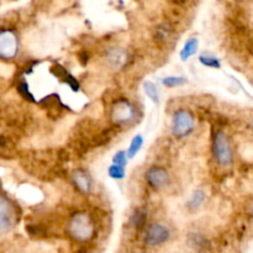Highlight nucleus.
Returning <instances> with one entry per match:
<instances>
[{
  "instance_id": "18",
  "label": "nucleus",
  "mask_w": 253,
  "mask_h": 253,
  "mask_svg": "<svg viewBox=\"0 0 253 253\" xmlns=\"http://www.w3.org/2000/svg\"><path fill=\"white\" fill-rule=\"evenodd\" d=\"M143 142H145V140H143V136L142 135H136L135 137L131 140L130 142V146H128L127 151H126V155H127V158H133L136 155H137L138 152L141 151V148H142L143 146Z\"/></svg>"
},
{
  "instance_id": "17",
  "label": "nucleus",
  "mask_w": 253,
  "mask_h": 253,
  "mask_svg": "<svg viewBox=\"0 0 253 253\" xmlns=\"http://www.w3.org/2000/svg\"><path fill=\"white\" fill-rule=\"evenodd\" d=\"M143 91H145L146 96H147L151 101H153L155 104H160V90H158L157 85H156L153 82H145V83H143Z\"/></svg>"
},
{
  "instance_id": "1",
  "label": "nucleus",
  "mask_w": 253,
  "mask_h": 253,
  "mask_svg": "<svg viewBox=\"0 0 253 253\" xmlns=\"http://www.w3.org/2000/svg\"><path fill=\"white\" fill-rule=\"evenodd\" d=\"M211 155L222 169H231L236 165V147L226 130L219 127L211 136Z\"/></svg>"
},
{
  "instance_id": "10",
  "label": "nucleus",
  "mask_w": 253,
  "mask_h": 253,
  "mask_svg": "<svg viewBox=\"0 0 253 253\" xmlns=\"http://www.w3.org/2000/svg\"><path fill=\"white\" fill-rule=\"evenodd\" d=\"M72 183L82 194H89L93 190V180L86 170L84 169H76L71 175Z\"/></svg>"
},
{
  "instance_id": "15",
  "label": "nucleus",
  "mask_w": 253,
  "mask_h": 253,
  "mask_svg": "<svg viewBox=\"0 0 253 253\" xmlns=\"http://www.w3.org/2000/svg\"><path fill=\"white\" fill-rule=\"evenodd\" d=\"M147 220L148 215L145 209H136L131 215L130 222L136 231H141V230L146 229V226H147Z\"/></svg>"
},
{
  "instance_id": "25",
  "label": "nucleus",
  "mask_w": 253,
  "mask_h": 253,
  "mask_svg": "<svg viewBox=\"0 0 253 253\" xmlns=\"http://www.w3.org/2000/svg\"><path fill=\"white\" fill-rule=\"evenodd\" d=\"M174 1H177V2H183V1H187V0H174Z\"/></svg>"
},
{
  "instance_id": "8",
  "label": "nucleus",
  "mask_w": 253,
  "mask_h": 253,
  "mask_svg": "<svg viewBox=\"0 0 253 253\" xmlns=\"http://www.w3.org/2000/svg\"><path fill=\"white\" fill-rule=\"evenodd\" d=\"M145 180L153 190H162L170 183V175L166 168L161 166H152L145 173Z\"/></svg>"
},
{
  "instance_id": "12",
  "label": "nucleus",
  "mask_w": 253,
  "mask_h": 253,
  "mask_svg": "<svg viewBox=\"0 0 253 253\" xmlns=\"http://www.w3.org/2000/svg\"><path fill=\"white\" fill-rule=\"evenodd\" d=\"M198 49H199V40L197 37H190L185 41V43L183 44L182 49L179 52V57L183 62L188 61L189 58H192L193 56L198 53Z\"/></svg>"
},
{
  "instance_id": "11",
  "label": "nucleus",
  "mask_w": 253,
  "mask_h": 253,
  "mask_svg": "<svg viewBox=\"0 0 253 253\" xmlns=\"http://www.w3.org/2000/svg\"><path fill=\"white\" fill-rule=\"evenodd\" d=\"M51 72L57 77V78H59L62 82H64L71 89H73V90L76 91L79 89V82L77 81L76 77L72 76L63 66H61V64H54L53 67H51Z\"/></svg>"
},
{
  "instance_id": "23",
  "label": "nucleus",
  "mask_w": 253,
  "mask_h": 253,
  "mask_svg": "<svg viewBox=\"0 0 253 253\" xmlns=\"http://www.w3.org/2000/svg\"><path fill=\"white\" fill-rule=\"evenodd\" d=\"M127 155L126 151H118L115 155L113 156V165L121 166V167H126L127 166Z\"/></svg>"
},
{
  "instance_id": "7",
  "label": "nucleus",
  "mask_w": 253,
  "mask_h": 253,
  "mask_svg": "<svg viewBox=\"0 0 253 253\" xmlns=\"http://www.w3.org/2000/svg\"><path fill=\"white\" fill-rule=\"evenodd\" d=\"M170 236H172V232L169 227L166 226L162 222H155L147 226L143 241L147 247H160L167 244L170 240Z\"/></svg>"
},
{
  "instance_id": "5",
  "label": "nucleus",
  "mask_w": 253,
  "mask_h": 253,
  "mask_svg": "<svg viewBox=\"0 0 253 253\" xmlns=\"http://www.w3.org/2000/svg\"><path fill=\"white\" fill-rule=\"evenodd\" d=\"M20 43L16 31L10 27L0 29V58L12 61L19 54Z\"/></svg>"
},
{
  "instance_id": "13",
  "label": "nucleus",
  "mask_w": 253,
  "mask_h": 253,
  "mask_svg": "<svg viewBox=\"0 0 253 253\" xmlns=\"http://www.w3.org/2000/svg\"><path fill=\"white\" fill-rule=\"evenodd\" d=\"M205 200H207V193H205L204 190H194L187 202V209L189 210V211H197V210H199L200 208L204 205Z\"/></svg>"
},
{
  "instance_id": "19",
  "label": "nucleus",
  "mask_w": 253,
  "mask_h": 253,
  "mask_svg": "<svg viewBox=\"0 0 253 253\" xmlns=\"http://www.w3.org/2000/svg\"><path fill=\"white\" fill-rule=\"evenodd\" d=\"M199 62L202 66L208 67V68H220L221 67V62L217 57H215L214 54L210 53H203L200 54Z\"/></svg>"
},
{
  "instance_id": "9",
  "label": "nucleus",
  "mask_w": 253,
  "mask_h": 253,
  "mask_svg": "<svg viewBox=\"0 0 253 253\" xmlns=\"http://www.w3.org/2000/svg\"><path fill=\"white\" fill-rule=\"evenodd\" d=\"M105 61L108 66L114 71H120L125 68L128 62V53L123 47H113L106 52Z\"/></svg>"
},
{
  "instance_id": "26",
  "label": "nucleus",
  "mask_w": 253,
  "mask_h": 253,
  "mask_svg": "<svg viewBox=\"0 0 253 253\" xmlns=\"http://www.w3.org/2000/svg\"><path fill=\"white\" fill-rule=\"evenodd\" d=\"M240 1H247V0H240Z\"/></svg>"
},
{
  "instance_id": "21",
  "label": "nucleus",
  "mask_w": 253,
  "mask_h": 253,
  "mask_svg": "<svg viewBox=\"0 0 253 253\" xmlns=\"http://www.w3.org/2000/svg\"><path fill=\"white\" fill-rule=\"evenodd\" d=\"M108 174L109 177L115 180H123L126 177V169L125 167H121V166L111 165L108 168Z\"/></svg>"
},
{
  "instance_id": "2",
  "label": "nucleus",
  "mask_w": 253,
  "mask_h": 253,
  "mask_svg": "<svg viewBox=\"0 0 253 253\" xmlns=\"http://www.w3.org/2000/svg\"><path fill=\"white\" fill-rule=\"evenodd\" d=\"M66 231L73 241L86 244L95 237L96 226L90 215L84 211H79L74 212L69 217Z\"/></svg>"
},
{
  "instance_id": "20",
  "label": "nucleus",
  "mask_w": 253,
  "mask_h": 253,
  "mask_svg": "<svg viewBox=\"0 0 253 253\" xmlns=\"http://www.w3.org/2000/svg\"><path fill=\"white\" fill-rule=\"evenodd\" d=\"M187 83V79L182 76H168L162 79V84L167 88H179Z\"/></svg>"
},
{
  "instance_id": "16",
  "label": "nucleus",
  "mask_w": 253,
  "mask_h": 253,
  "mask_svg": "<svg viewBox=\"0 0 253 253\" xmlns=\"http://www.w3.org/2000/svg\"><path fill=\"white\" fill-rule=\"evenodd\" d=\"M188 242H189L190 246L199 250V251L200 250H205L209 246L208 239L204 235L200 234V232H192V234H189V236H188Z\"/></svg>"
},
{
  "instance_id": "4",
  "label": "nucleus",
  "mask_w": 253,
  "mask_h": 253,
  "mask_svg": "<svg viewBox=\"0 0 253 253\" xmlns=\"http://www.w3.org/2000/svg\"><path fill=\"white\" fill-rule=\"evenodd\" d=\"M195 128V118L192 111L187 109H178L173 113L170 121V131L175 138H184L189 136Z\"/></svg>"
},
{
  "instance_id": "3",
  "label": "nucleus",
  "mask_w": 253,
  "mask_h": 253,
  "mask_svg": "<svg viewBox=\"0 0 253 253\" xmlns=\"http://www.w3.org/2000/svg\"><path fill=\"white\" fill-rule=\"evenodd\" d=\"M137 108L128 99L120 98L111 104L110 119L114 125L119 127H125L136 121Z\"/></svg>"
},
{
  "instance_id": "22",
  "label": "nucleus",
  "mask_w": 253,
  "mask_h": 253,
  "mask_svg": "<svg viewBox=\"0 0 253 253\" xmlns=\"http://www.w3.org/2000/svg\"><path fill=\"white\" fill-rule=\"evenodd\" d=\"M16 89H17V91H19L20 95H21L22 98H25L26 100H29V101H35L34 94L30 91L29 84H27L26 81H20L19 83H17Z\"/></svg>"
},
{
  "instance_id": "14",
  "label": "nucleus",
  "mask_w": 253,
  "mask_h": 253,
  "mask_svg": "<svg viewBox=\"0 0 253 253\" xmlns=\"http://www.w3.org/2000/svg\"><path fill=\"white\" fill-rule=\"evenodd\" d=\"M173 35V29L170 25L168 24H162L160 26H157L155 29V34H153V39L157 43L165 44L168 41H170Z\"/></svg>"
},
{
  "instance_id": "24",
  "label": "nucleus",
  "mask_w": 253,
  "mask_h": 253,
  "mask_svg": "<svg viewBox=\"0 0 253 253\" xmlns=\"http://www.w3.org/2000/svg\"><path fill=\"white\" fill-rule=\"evenodd\" d=\"M78 61L81 62L83 66H85L89 61V53L86 51H82L78 53Z\"/></svg>"
},
{
  "instance_id": "6",
  "label": "nucleus",
  "mask_w": 253,
  "mask_h": 253,
  "mask_svg": "<svg viewBox=\"0 0 253 253\" xmlns=\"http://www.w3.org/2000/svg\"><path fill=\"white\" fill-rule=\"evenodd\" d=\"M17 220L16 207L6 195L0 193V236L9 232Z\"/></svg>"
}]
</instances>
